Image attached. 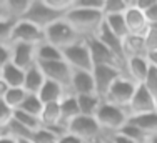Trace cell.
Masks as SVG:
<instances>
[{
	"instance_id": "obj_11",
	"label": "cell",
	"mask_w": 157,
	"mask_h": 143,
	"mask_svg": "<svg viewBox=\"0 0 157 143\" xmlns=\"http://www.w3.org/2000/svg\"><path fill=\"white\" fill-rule=\"evenodd\" d=\"M42 42H45L44 37V30L35 27L30 22L20 20L17 24H13L12 28V43H25V45H40ZM10 43V45H12Z\"/></svg>"
},
{
	"instance_id": "obj_3",
	"label": "cell",
	"mask_w": 157,
	"mask_h": 143,
	"mask_svg": "<svg viewBox=\"0 0 157 143\" xmlns=\"http://www.w3.org/2000/svg\"><path fill=\"white\" fill-rule=\"evenodd\" d=\"M65 17V13H60L57 10H54L50 5L47 3V0H30L29 10L25 13V17L22 20L30 22L35 27L45 30L47 27H50L52 24L62 20Z\"/></svg>"
},
{
	"instance_id": "obj_27",
	"label": "cell",
	"mask_w": 157,
	"mask_h": 143,
	"mask_svg": "<svg viewBox=\"0 0 157 143\" xmlns=\"http://www.w3.org/2000/svg\"><path fill=\"white\" fill-rule=\"evenodd\" d=\"M104 25L119 38L124 40L125 37H129V30H127L124 15H107V17H104Z\"/></svg>"
},
{
	"instance_id": "obj_45",
	"label": "cell",
	"mask_w": 157,
	"mask_h": 143,
	"mask_svg": "<svg viewBox=\"0 0 157 143\" xmlns=\"http://www.w3.org/2000/svg\"><path fill=\"white\" fill-rule=\"evenodd\" d=\"M0 143H17V140L9 137V135H5V133H2L0 135Z\"/></svg>"
},
{
	"instance_id": "obj_38",
	"label": "cell",
	"mask_w": 157,
	"mask_h": 143,
	"mask_svg": "<svg viewBox=\"0 0 157 143\" xmlns=\"http://www.w3.org/2000/svg\"><path fill=\"white\" fill-rule=\"evenodd\" d=\"M144 42H145V48L149 52H157V32L154 28H149V32L144 35Z\"/></svg>"
},
{
	"instance_id": "obj_34",
	"label": "cell",
	"mask_w": 157,
	"mask_h": 143,
	"mask_svg": "<svg viewBox=\"0 0 157 143\" xmlns=\"http://www.w3.org/2000/svg\"><path fill=\"white\" fill-rule=\"evenodd\" d=\"M12 28H13V22L0 20V45L12 43Z\"/></svg>"
},
{
	"instance_id": "obj_28",
	"label": "cell",
	"mask_w": 157,
	"mask_h": 143,
	"mask_svg": "<svg viewBox=\"0 0 157 143\" xmlns=\"http://www.w3.org/2000/svg\"><path fill=\"white\" fill-rule=\"evenodd\" d=\"M18 110L25 112V113H29V115H33V116H37V118H40V113H42V110H44V103L40 101V98L37 95H29L27 93L24 103L20 105Z\"/></svg>"
},
{
	"instance_id": "obj_49",
	"label": "cell",
	"mask_w": 157,
	"mask_h": 143,
	"mask_svg": "<svg viewBox=\"0 0 157 143\" xmlns=\"http://www.w3.org/2000/svg\"><path fill=\"white\" fill-rule=\"evenodd\" d=\"M152 28H154V30H155V32H157V24H155V25H152Z\"/></svg>"
},
{
	"instance_id": "obj_36",
	"label": "cell",
	"mask_w": 157,
	"mask_h": 143,
	"mask_svg": "<svg viewBox=\"0 0 157 143\" xmlns=\"http://www.w3.org/2000/svg\"><path fill=\"white\" fill-rule=\"evenodd\" d=\"M12 118H13V110L3 100H0V133L5 130V127L10 123Z\"/></svg>"
},
{
	"instance_id": "obj_22",
	"label": "cell",
	"mask_w": 157,
	"mask_h": 143,
	"mask_svg": "<svg viewBox=\"0 0 157 143\" xmlns=\"http://www.w3.org/2000/svg\"><path fill=\"white\" fill-rule=\"evenodd\" d=\"M124 55L125 60L136 57H147V48H145L144 37L129 35L124 38Z\"/></svg>"
},
{
	"instance_id": "obj_17",
	"label": "cell",
	"mask_w": 157,
	"mask_h": 143,
	"mask_svg": "<svg viewBox=\"0 0 157 143\" xmlns=\"http://www.w3.org/2000/svg\"><path fill=\"white\" fill-rule=\"evenodd\" d=\"M149 65L145 57H136V58H129L125 63V77L130 78L136 85H142L149 73Z\"/></svg>"
},
{
	"instance_id": "obj_13",
	"label": "cell",
	"mask_w": 157,
	"mask_h": 143,
	"mask_svg": "<svg viewBox=\"0 0 157 143\" xmlns=\"http://www.w3.org/2000/svg\"><path fill=\"white\" fill-rule=\"evenodd\" d=\"M124 18H125V25H127V30H129V35L144 37L145 33L149 32V28H151V25H149L144 12L134 5L132 0H130L129 9H127L125 13H124Z\"/></svg>"
},
{
	"instance_id": "obj_46",
	"label": "cell",
	"mask_w": 157,
	"mask_h": 143,
	"mask_svg": "<svg viewBox=\"0 0 157 143\" xmlns=\"http://www.w3.org/2000/svg\"><path fill=\"white\" fill-rule=\"evenodd\" d=\"M0 20H5V13H3V3L0 2Z\"/></svg>"
},
{
	"instance_id": "obj_37",
	"label": "cell",
	"mask_w": 157,
	"mask_h": 143,
	"mask_svg": "<svg viewBox=\"0 0 157 143\" xmlns=\"http://www.w3.org/2000/svg\"><path fill=\"white\" fill-rule=\"evenodd\" d=\"M142 85L157 98V68L155 67H151V68H149V73H147V77H145V80Z\"/></svg>"
},
{
	"instance_id": "obj_14",
	"label": "cell",
	"mask_w": 157,
	"mask_h": 143,
	"mask_svg": "<svg viewBox=\"0 0 157 143\" xmlns=\"http://www.w3.org/2000/svg\"><path fill=\"white\" fill-rule=\"evenodd\" d=\"M70 93L72 95H94L95 93V83L92 72H82V70H72V80H70ZM97 95V93H95Z\"/></svg>"
},
{
	"instance_id": "obj_44",
	"label": "cell",
	"mask_w": 157,
	"mask_h": 143,
	"mask_svg": "<svg viewBox=\"0 0 157 143\" xmlns=\"http://www.w3.org/2000/svg\"><path fill=\"white\" fill-rule=\"evenodd\" d=\"M7 92H9V86H7V83L0 78V100H3V97L7 95Z\"/></svg>"
},
{
	"instance_id": "obj_16",
	"label": "cell",
	"mask_w": 157,
	"mask_h": 143,
	"mask_svg": "<svg viewBox=\"0 0 157 143\" xmlns=\"http://www.w3.org/2000/svg\"><path fill=\"white\" fill-rule=\"evenodd\" d=\"M95 37H97V38H99L104 45H105L107 48H109V50L115 55V57L119 58V62L124 65V72H125V63H127V60H125V55H124V40L119 38V37H115L114 33H112L104 24H102V27H100V30L97 32Z\"/></svg>"
},
{
	"instance_id": "obj_24",
	"label": "cell",
	"mask_w": 157,
	"mask_h": 143,
	"mask_svg": "<svg viewBox=\"0 0 157 143\" xmlns=\"http://www.w3.org/2000/svg\"><path fill=\"white\" fill-rule=\"evenodd\" d=\"M0 78L7 83L9 88H22L24 86V78H25V70L18 68L17 65H13L12 62L2 70Z\"/></svg>"
},
{
	"instance_id": "obj_10",
	"label": "cell",
	"mask_w": 157,
	"mask_h": 143,
	"mask_svg": "<svg viewBox=\"0 0 157 143\" xmlns=\"http://www.w3.org/2000/svg\"><path fill=\"white\" fill-rule=\"evenodd\" d=\"M125 110H127V113H129V116L154 113V112H157V98L144 85H137L136 93H134L132 100L127 105Z\"/></svg>"
},
{
	"instance_id": "obj_47",
	"label": "cell",
	"mask_w": 157,
	"mask_h": 143,
	"mask_svg": "<svg viewBox=\"0 0 157 143\" xmlns=\"http://www.w3.org/2000/svg\"><path fill=\"white\" fill-rule=\"evenodd\" d=\"M147 143H157V135H152V137L147 138Z\"/></svg>"
},
{
	"instance_id": "obj_4",
	"label": "cell",
	"mask_w": 157,
	"mask_h": 143,
	"mask_svg": "<svg viewBox=\"0 0 157 143\" xmlns=\"http://www.w3.org/2000/svg\"><path fill=\"white\" fill-rule=\"evenodd\" d=\"M44 37H45L47 43L57 47L59 50H63V48L77 43L78 40H84L65 18H62V20L52 24L50 27H47L44 30Z\"/></svg>"
},
{
	"instance_id": "obj_25",
	"label": "cell",
	"mask_w": 157,
	"mask_h": 143,
	"mask_svg": "<svg viewBox=\"0 0 157 143\" xmlns=\"http://www.w3.org/2000/svg\"><path fill=\"white\" fill-rule=\"evenodd\" d=\"M57 60H63L62 50H59L57 47L42 42L40 45L35 47V63L42 62H57Z\"/></svg>"
},
{
	"instance_id": "obj_26",
	"label": "cell",
	"mask_w": 157,
	"mask_h": 143,
	"mask_svg": "<svg viewBox=\"0 0 157 143\" xmlns=\"http://www.w3.org/2000/svg\"><path fill=\"white\" fill-rule=\"evenodd\" d=\"M75 98L78 103L80 115H84V116H95L100 103H102V98L99 95H95V93L94 95H78Z\"/></svg>"
},
{
	"instance_id": "obj_9",
	"label": "cell",
	"mask_w": 157,
	"mask_h": 143,
	"mask_svg": "<svg viewBox=\"0 0 157 143\" xmlns=\"http://www.w3.org/2000/svg\"><path fill=\"white\" fill-rule=\"evenodd\" d=\"M136 90H137V85L134 83L130 78H127L124 75V77H121L114 85L110 86V90L107 92L104 101H109V103H112V105L127 108V105L130 103Z\"/></svg>"
},
{
	"instance_id": "obj_19",
	"label": "cell",
	"mask_w": 157,
	"mask_h": 143,
	"mask_svg": "<svg viewBox=\"0 0 157 143\" xmlns=\"http://www.w3.org/2000/svg\"><path fill=\"white\" fill-rule=\"evenodd\" d=\"M45 77H44L42 70L39 68V65H32L30 68L25 70V78H24V86L22 88L29 93V95H37L42 88Z\"/></svg>"
},
{
	"instance_id": "obj_7",
	"label": "cell",
	"mask_w": 157,
	"mask_h": 143,
	"mask_svg": "<svg viewBox=\"0 0 157 143\" xmlns=\"http://www.w3.org/2000/svg\"><path fill=\"white\" fill-rule=\"evenodd\" d=\"M124 70L119 67H112V65H95L92 68V77H94V83H95V93L100 98H105L107 92L110 90V86L115 83L121 77H124Z\"/></svg>"
},
{
	"instance_id": "obj_5",
	"label": "cell",
	"mask_w": 157,
	"mask_h": 143,
	"mask_svg": "<svg viewBox=\"0 0 157 143\" xmlns=\"http://www.w3.org/2000/svg\"><path fill=\"white\" fill-rule=\"evenodd\" d=\"M67 133L80 138L85 143H99L102 137V128L97 123L95 116L78 115L67 125Z\"/></svg>"
},
{
	"instance_id": "obj_43",
	"label": "cell",
	"mask_w": 157,
	"mask_h": 143,
	"mask_svg": "<svg viewBox=\"0 0 157 143\" xmlns=\"http://www.w3.org/2000/svg\"><path fill=\"white\" fill-rule=\"evenodd\" d=\"M145 58H147L149 65H151V67H155V68H157V52H149Z\"/></svg>"
},
{
	"instance_id": "obj_42",
	"label": "cell",
	"mask_w": 157,
	"mask_h": 143,
	"mask_svg": "<svg viewBox=\"0 0 157 143\" xmlns=\"http://www.w3.org/2000/svg\"><path fill=\"white\" fill-rule=\"evenodd\" d=\"M109 143H134V141L129 140V138H125L124 135H121V133H114Z\"/></svg>"
},
{
	"instance_id": "obj_2",
	"label": "cell",
	"mask_w": 157,
	"mask_h": 143,
	"mask_svg": "<svg viewBox=\"0 0 157 143\" xmlns=\"http://www.w3.org/2000/svg\"><path fill=\"white\" fill-rule=\"evenodd\" d=\"M95 120L100 125L102 131H109V133H119V130L129 122V113L125 108L112 105L109 101L100 103L99 110L95 113Z\"/></svg>"
},
{
	"instance_id": "obj_32",
	"label": "cell",
	"mask_w": 157,
	"mask_h": 143,
	"mask_svg": "<svg viewBox=\"0 0 157 143\" xmlns=\"http://www.w3.org/2000/svg\"><path fill=\"white\" fill-rule=\"evenodd\" d=\"M119 133L124 135L125 138H129V140H132L134 143H147V138H149L144 131L139 130L136 125H132L130 122H127L125 125L119 130Z\"/></svg>"
},
{
	"instance_id": "obj_23",
	"label": "cell",
	"mask_w": 157,
	"mask_h": 143,
	"mask_svg": "<svg viewBox=\"0 0 157 143\" xmlns=\"http://www.w3.org/2000/svg\"><path fill=\"white\" fill-rule=\"evenodd\" d=\"M129 122L132 123V125H136L139 130H142L147 137L157 135V112H154V113L129 116Z\"/></svg>"
},
{
	"instance_id": "obj_29",
	"label": "cell",
	"mask_w": 157,
	"mask_h": 143,
	"mask_svg": "<svg viewBox=\"0 0 157 143\" xmlns=\"http://www.w3.org/2000/svg\"><path fill=\"white\" fill-rule=\"evenodd\" d=\"M130 0H104V17L107 15H124L129 9Z\"/></svg>"
},
{
	"instance_id": "obj_8",
	"label": "cell",
	"mask_w": 157,
	"mask_h": 143,
	"mask_svg": "<svg viewBox=\"0 0 157 143\" xmlns=\"http://www.w3.org/2000/svg\"><path fill=\"white\" fill-rule=\"evenodd\" d=\"M39 68L42 70L45 80L55 82L62 85L67 92L70 93V80H72V68L67 65L65 60H57V62H42L37 63Z\"/></svg>"
},
{
	"instance_id": "obj_40",
	"label": "cell",
	"mask_w": 157,
	"mask_h": 143,
	"mask_svg": "<svg viewBox=\"0 0 157 143\" xmlns=\"http://www.w3.org/2000/svg\"><path fill=\"white\" fill-rule=\"evenodd\" d=\"M144 15H145V18H147L151 27L157 24V0H152V3L144 10Z\"/></svg>"
},
{
	"instance_id": "obj_39",
	"label": "cell",
	"mask_w": 157,
	"mask_h": 143,
	"mask_svg": "<svg viewBox=\"0 0 157 143\" xmlns=\"http://www.w3.org/2000/svg\"><path fill=\"white\" fill-rule=\"evenodd\" d=\"M12 62V52L10 45H0V73L9 63Z\"/></svg>"
},
{
	"instance_id": "obj_20",
	"label": "cell",
	"mask_w": 157,
	"mask_h": 143,
	"mask_svg": "<svg viewBox=\"0 0 157 143\" xmlns=\"http://www.w3.org/2000/svg\"><path fill=\"white\" fill-rule=\"evenodd\" d=\"M3 3V13H5V20H10L13 24L20 22L25 17L30 5V0H7Z\"/></svg>"
},
{
	"instance_id": "obj_48",
	"label": "cell",
	"mask_w": 157,
	"mask_h": 143,
	"mask_svg": "<svg viewBox=\"0 0 157 143\" xmlns=\"http://www.w3.org/2000/svg\"><path fill=\"white\" fill-rule=\"evenodd\" d=\"M17 143H32L30 140H17Z\"/></svg>"
},
{
	"instance_id": "obj_33",
	"label": "cell",
	"mask_w": 157,
	"mask_h": 143,
	"mask_svg": "<svg viewBox=\"0 0 157 143\" xmlns=\"http://www.w3.org/2000/svg\"><path fill=\"white\" fill-rule=\"evenodd\" d=\"M59 135L57 133H54L52 130H48V128H39L37 131H33L32 133V138H30V141L32 143H57L59 141Z\"/></svg>"
},
{
	"instance_id": "obj_31",
	"label": "cell",
	"mask_w": 157,
	"mask_h": 143,
	"mask_svg": "<svg viewBox=\"0 0 157 143\" xmlns=\"http://www.w3.org/2000/svg\"><path fill=\"white\" fill-rule=\"evenodd\" d=\"M25 97H27V92H25L24 88H9L7 95L3 97V101L15 112L20 108V105L24 103Z\"/></svg>"
},
{
	"instance_id": "obj_21",
	"label": "cell",
	"mask_w": 157,
	"mask_h": 143,
	"mask_svg": "<svg viewBox=\"0 0 157 143\" xmlns=\"http://www.w3.org/2000/svg\"><path fill=\"white\" fill-rule=\"evenodd\" d=\"M60 122H62V127L69 125L74 118H77L80 115V110H78V103H77V98L75 95L72 93H67L65 97L60 100Z\"/></svg>"
},
{
	"instance_id": "obj_1",
	"label": "cell",
	"mask_w": 157,
	"mask_h": 143,
	"mask_svg": "<svg viewBox=\"0 0 157 143\" xmlns=\"http://www.w3.org/2000/svg\"><path fill=\"white\" fill-rule=\"evenodd\" d=\"M65 18L72 28L75 30L82 38H90L95 37L104 24V12L100 10H85L70 7V10L65 13Z\"/></svg>"
},
{
	"instance_id": "obj_30",
	"label": "cell",
	"mask_w": 157,
	"mask_h": 143,
	"mask_svg": "<svg viewBox=\"0 0 157 143\" xmlns=\"http://www.w3.org/2000/svg\"><path fill=\"white\" fill-rule=\"evenodd\" d=\"M13 120H17L20 125H24L25 128L30 130L32 133H33V131H37L39 128H42L40 118H37V116H33V115H29V113H25V112H20V110L13 112Z\"/></svg>"
},
{
	"instance_id": "obj_41",
	"label": "cell",
	"mask_w": 157,
	"mask_h": 143,
	"mask_svg": "<svg viewBox=\"0 0 157 143\" xmlns=\"http://www.w3.org/2000/svg\"><path fill=\"white\" fill-rule=\"evenodd\" d=\"M57 143H85V141H82L80 138L74 137V135H70V133H63L62 137L59 138Z\"/></svg>"
},
{
	"instance_id": "obj_18",
	"label": "cell",
	"mask_w": 157,
	"mask_h": 143,
	"mask_svg": "<svg viewBox=\"0 0 157 143\" xmlns=\"http://www.w3.org/2000/svg\"><path fill=\"white\" fill-rule=\"evenodd\" d=\"M67 93L69 92L62 85L55 83V82H50V80H45L42 88H40V92L37 93V97L40 98V101L44 105H50V103H59Z\"/></svg>"
},
{
	"instance_id": "obj_15",
	"label": "cell",
	"mask_w": 157,
	"mask_h": 143,
	"mask_svg": "<svg viewBox=\"0 0 157 143\" xmlns=\"http://www.w3.org/2000/svg\"><path fill=\"white\" fill-rule=\"evenodd\" d=\"M12 52V63L18 68L27 70L32 65H35V47L25 43H12L10 45Z\"/></svg>"
},
{
	"instance_id": "obj_6",
	"label": "cell",
	"mask_w": 157,
	"mask_h": 143,
	"mask_svg": "<svg viewBox=\"0 0 157 143\" xmlns=\"http://www.w3.org/2000/svg\"><path fill=\"white\" fill-rule=\"evenodd\" d=\"M62 55H63V60L67 62V65L72 70L92 72V68H94L90 50H89V45L85 42V38L78 40L77 43L70 45V47H67V48H63Z\"/></svg>"
},
{
	"instance_id": "obj_12",
	"label": "cell",
	"mask_w": 157,
	"mask_h": 143,
	"mask_svg": "<svg viewBox=\"0 0 157 143\" xmlns=\"http://www.w3.org/2000/svg\"><path fill=\"white\" fill-rule=\"evenodd\" d=\"M85 42L89 45V50H90V57H92V63L95 65H112V67H119V68L124 70V65L119 62V58L100 42L97 37H90V38H85ZM125 73V72H124Z\"/></svg>"
},
{
	"instance_id": "obj_35",
	"label": "cell",
	"mask_w": 157,
	"mask_h": 143,
	"mask_svg": "<svg viewBox=\"0 0 157 143\" xmlns=\"http://www.w3.org/2000/svg\"><path fill=\"white\" fill-rule=\"evenodd\" d=\"M72 7L85 10H104V0H72Z\"/></svg>"
}]
</instances>
